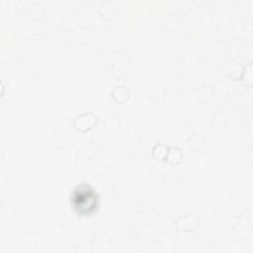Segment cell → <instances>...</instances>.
I'll list each match as a JSON object with an SVG mask.
<instances>
[{"label":"cell","mask_w":253,"mask_h":253,"mask_svg":"<svg viewBox=\"0 0 253 253\" xmlns=\"http://www.w3.org/2000/svg\"><path fill=\"white\" fill-rule=\"evenodd\" d=\"M74 204L81 211H90L96 207V196L87 187L80 188L74 195Z\"/></svg>","instance_id":"cell-1"}]
</instances>
